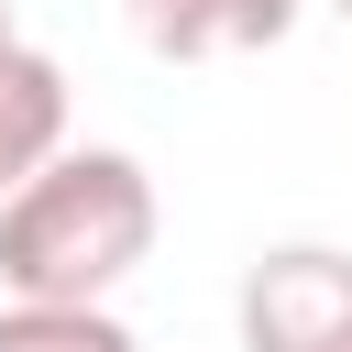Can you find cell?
Segmentation results:
<instances>
[{
	"instance_id": "cell-1",
	"label": "cell",
	"mask_w": 352,
	"mask_h": 352,
	"mask_svg": "<svg viewBox=\"0 0 352 352\" xmlns=\"http://www.w3.org/2000/svg\"><path fill=\"white\" fill-rule=\"evenodd\" d=\"M154 253V176L121 143H66L0 209V297H110Z\"/></svg>"
},
{
	"instance_id": "cell-2",
	"label": "cell",
	"mask_w": 352,
	"mask_h": 352,
	"mask_svg": "<svg viewBox=\"0 0 352 352\" xmlns=\"http://www.w3.org/2000/svg\"><path fill=\"white\" fill-rule=\"evenodd\" d=\"M231 319H242V352H352V253L330 242L253 253Z\"/></svg>"
},
{
	"instance_id": "cell-3",
	"label": "cell",
	"mask_w": 352,
	"mask_h": 352,
	"mask_svg": "<svg viewBox=\"0 0 352 352\" xmlns=\"http://www.w3.org/2000/svg\"><path fill=\"white\" fill-rule=\"evenodd\" d=\"M143 55L165 66H209V55H264L297 33V0H121Z\"/></svg>"
},
{
	"instance_id": "cell-4",
	"label": "cell",
	"mask_w": 352,
	"mask_h": 352,
	"mask_svg": "<svg viewBox=\"0 0 352 352\" xmlns=\"http://www.w3.org/2000/svg\"><path fill=\"white\" fill-rule=\"evenodd\" d=\"M55 154H66V66L33 55V44H11V55H0V209H11Z\"/></svg>"
},
{
	"instance_id": "cell-5",
	"label": "cell",
	"mask_w": 352,
	"mask_h": 352,
	"mask_svg": "<svg viewBox=\"0 0 352 352\" xmlns=\"http://www.w3.org/2000/svg\"><path fill=\"white\" fill-rule=\"evenodd\" d=\"M0 352H143V341H132V319L110 297H11Z\"/></svg>"
},
{
	"instance_id": "cell-6",
	"label": "cell",
	"mask_w": 352,
	"mask_h": 352,
	"mask_svg": "<svg viewBox=\"0 0 352 352\" xmlns=\"http://www.w3.org/2000/svg\"><path fill=\"white\" fill-rule=\"evenodd\" d=\"M11 44H22V33H11V0H0V55H11Z\"/></svg>"
},
{
	"instance_id": "cell-7",
	"label": "cell",
	"mask_w": 352,
	"mask_h": 352,
	"mask_svg": "<svg viewBox=\"0 0 352 352\" xmlns=\"http://www.w3.org/2000/svg\"><path fill=\"white\" fill-rule=\"evenodd\" d=\"M341 22H352V0H341Z\"/></svg>"
}]
</instances>
